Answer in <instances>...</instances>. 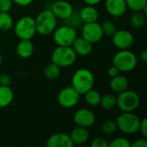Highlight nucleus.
<instances>
[{
	"mask_svg": "<svg viewBox=\"0 0 147 147\" xmlns=\"http://www.w3.org/2000/svg\"><path fill=\"white\" fill-rule=\"evenodd\" d=\"M94 84V74L87 68L78 69L71 77V86L80 94V96H84L88 90L92 89Z\"/></svg>",
	"mask_w": 147,
	"mask_h": 147,
	"instance_id": "obj_1",
	"label": "nucleus"
},
{
	"mask_svg": "<svg viewBox=\"0 0 147 147\" xmlns=\"http://www.w3.org/2000/svg\"><path fill=\"white\" fill-rule=\"evenodd\" d=\"M36 33L40 35H49L57 27L58 19L50 9L40 11L34 18Z\"/></svg>",
	"mask_w": 147,
	"mask_h": 147,
	"instance_id": "obj_2",
	"label": "nucleus"
},
{
	"mask_svg": "<svg viewBox=\"0 0 147 147\" xmlns=\"http://www.w3.org/2000/svg\"><path fill=\"white\" fill-rule=\"evenodd\" d=\"M138 64V58L129 49L120 50L113 57L112 65L116 66L121 72L134 71Z\"/></svg>",
	"mask_w": 147,
	"mask_h": 147,
	"instance_id": "obj_3",
	"label": "nucleus"
},
{
	"mask_svg": "<svg viewBox=\"0 0 147 147\" xmlns=\"http://www.w3.org/2000/svg\"><path fill=\"white\" fill-rule=\"evenodd\" d=\"M115 121L118 129L125 134L132 135L139 132L140 118L134 112H122L117 116Z\"/></svg>",
	"mask_w": 147,
	"mask_h": 147,
	"instance_id": "obj_4",
	"label": "nucleus"
},
{
	"mask_svg": "<svg viewBox=\"0 0 147 147\" xmlns=\"http://www.w3.org/2000/svg\"><path fill=\"white\" fill-rule=\"evenodd\" d=\"M77 56L71 47L57 46L51 54V59L60 68H65L71 66L76 62Z\"/></svg>",
	"mask_w": 147,
	"mask_h": 147,
	"instance_id": "obj_5",
	"label": "nucleus"
},
{
	"mask_svg": "<svg viewBox=\"0 0 147 147\" xmlns=\"http://www.w3.org/2000/svg\"><path fill=\"white\" fill-rule=\"evenodd\" d=\"M140 98L137 92L126 90L116 96V106L122 112H134L140 106Z\"/></svg>",
	"mask_w": 147,
	"mask_h": 147,
	"instance_id": "obj_6",
	"label": "nucleus"
},
{
	"mask_svg": "<svg viewBox=\"0 0 147 147\" xmlns=\"http://www.w3.org/2000/svg\"><path fill=\"white\" fill-rule=\"evenodd\" d=\"M14 31L20 40H31L36 34L34 18L29 16H22L15 23Z\"/></svg>",
	"mask_w": 147,
	"mask_h": 147,
	"instance_id": "obj_7",
	"label": "nucleus"
},
{
	"mask_svg": "<svg viewBox=\"0 0 147 147\" xmlns=\"http://www.w3.org/2000/svg\"><path fill=\"white\" fill-rule=\"evenodd\" d=\"M52 34L53 41L57 46L71 47L73 41L78 37L76 28L67 24L56 27Z\"/></svg>",
	"mask_w": 147,
	"mask_h": 147,
	"instance_id": "obj_8",
	"label": "nucleus"
},
{
	"mask_svg": "<svg viewBox=\"0 0 147 147\" xmlns=\"http://www.w3.org/2000/svg\"><path fill=\"white\" fill-rule=\"evenodd\" d=\"M80 101V94L71 85L61 89L57 95V102L64 109L74 108Z\"/></svg>",
	"mask_w": 147,
	"mask_h": 147,
	"instance_id": "obj_9",
	"label": "nucleus"
},
{
	"mask_svg": "<svg viewBox=\"0 0 147 147\" xmlns=\"http://www.w3.org/2000/svg\"><path fill=\"white\" fill-rule=\"evenodd\" d=\"M81 34L83 38L90 41L91 44L99 42L103 37L101 24H99L97 22L84 23L82 27Z\"/></svg>",
	"mask_w": 147,
	"mask_h": 147,
	"instance_id": "obj_10",
	"label": "nucleus"
},
{
	"mask_svg": "<svg viewBox=\"0 0 147 147\" xmlns=\"http://www.w3.org/2000/svg\"><path fill=\"white\" fill-rule=\"evenodd\" d=\"M111 37L114 46L119 50L129 49L134 44V34L130 31L126 29H117Z\"/></svg>",
	"mask_w": 147,
	"mask_h": 147,
	"instance_id": "obj_11",
	"label": "nucleus"
},
{
	"mask_svg": "<svg viewBox=\"0 0 147 147\" xmlns=\"http://www.w3.org/2000/svg\"><path fill=\"white\" fill-rule=\"evenodd\" d=\"M96 115L89 109H78L74 115L73 121L78 127H82L84 128H90L96 123Z\"/></svg>",
	"mask_w": 147,
	"mask_h": 147,
	"instance_id": "obj_12",
	"label": "nucleus"
},
{
	"mask_svg": "<svg viewBox=\"0 0 147 147\" xmlns=\"http://www.w3.org/2000/svg\"><path fill=\"white\" fill-rule=\"evenodd\" d=\"M50 9L57 19L61 20H66L74 12L73 6L66 0H58L54 2Z\"/></svg>",
	"mask_w": 147,
	"mask_h": 147,
	"instance_id": "obj_13",
	"label": "nucleus"
},
{
	"mask_svg": "<svg viewBox=\"0 0 147 147\" xmlns=\"http://www.w3.org/2000/svg\"><path fill=\"white\" fill-rule=\"evenodd\" d=\"M47 147H73V143L68 134L56 133L49 136L47 140Z\"/></svg>",
	"mask_w": 147,
	"mask_h": 147,
	"instance_id": "obj_14",
	"label": "nucleus"
},
{
	"mask_svg": "<svg viewBox=\"0 0 147 147\" xmlns=\"http://www.w3.org/2000/svg\"><path fill=\"white\" fill-rule=\"evenodd\" d=\"M106 11L114 17H121L127 11L125 0H105Z\"/></svg>",
	"mask_w": 147,
	"mask_h": 147,
	"instance_id": "obj_15",
	"label": "nucleus"
},
{
	"mask_svg": "<svg viewBox=\"0 0 147 147\" xmlns=\"http://www.w3.org/2000/svg\"><path fill=\"white\" fill-rule=\"evenodd\" d=\"M72 49L78 56H88L92 53L93 50V44L90 41L83 38L82 36L77 37L71 45Z\"/></svg>",
	"mask_w": 147,
	"mask_h": 147,
	"instance_id": "obj_16",
	"label": "nucleus"
},
{
	"mask_svg": "<svg viewBox=\"0 0 147 147\" xmlns=\"http://www.w3.org/2000/svg\"><path fill=\"white\" fill-rule=\"evenodd\" d=\"M69 135L71 139L73 146H83L86 144L90 139V133L88 128L78 126L71 130Z\"/></svg>",
	"mask_w": 147,
	"mask_h": 147,
	"instance_id": "obj_17",
	"label": "nucleus"
},
{
	"mask_svg": "<svg viewBox=\"0 0 147 147\" xmlns=\"http://www.w3.org/2000/svg\"><path fill=\"white\" fill-rule=\"evenodd\" d=\"M78 15H79V17L83 23L97 22V20L99 18V12H98L97 9L92 5L85 4V6L80 9Z\"/></svg>",
	"mask_w": 147,
	"mask_h": 147,
	"instance_id": "obj_18",
	"label": "nucleus"
},
{
	"mask_svg": "<svg viewBox=\"0 0 147 147\" xmlns=\"http://www.w3.org/2000/svg\"><path fill=\"white\" fill-rule=\"evenodd\" d=\"M34 51V47L31 40H20L16 47V54L22 59L30 58Z\"/></svg>",
	"mask_w": 147,
	"mask_h": 147,
	"instance_id": "obj_19",
	"label": "nucleus"
},
{
	"mask_svg": "<svg viewBox=\"0 0 147 147\" xmlns=\"http://www.w3.org/2000/svg\"><path fill=\"white\" fill-rule=\"evenodd\" d=\"M128 86H129V81L127 78L121 74H119L116 77L112 78L109 82L110 90L117 94L127 90Z\"/></svg>",
	"mask_w": 147,
	"mask_h": 147,
	"instance_id": "obj_20",
	"label": "nucleus"
},
{
	"mask_svg": "<svg viewBox=\"0 0 147 147\" xmlns=\"http://www.w3.org/2000/svg\"><path fill=\"white\" fill-rule=\"evenodd\" d=\"M14 99V92L9 86L0 85V109L6 108L11 104Z\"/></svg>",
	"mask_w": 147,
	"mask_h": 147,
	"instance_id": "obj_21",
	"label": "nucleus"
},
{
	"mask_svg": "<svg viewBox=\"0 0 147 147\" xmlns=\"http://www.w3.org/2000/svg\"><path fill=\"white\" fill-rule=\"evenodd\" d=\"M146 23V15L142 11H134L130 16V24L135 28H141Z\"/></svg>",
	"mask_w": 147,
	"mask_h": 147,
	"instance_id": "obj_22",
	"label": "nucleus"
},
{
	"mask_svg": "<svg viewBox=\"0 0 147 147\" xmlns=\"http://www.w3.org/2000/svg\"><path fill=\"white\" fill-rule=\"evenodd\" d=\"M104 110H111L116 107V96L112 93H108L101 96L99 104Z\"/></svg>",
	"mask_w": 147,
	"mask_h": 147,
	"instance_id": "obj_23",
	"label": "nucleus"
},
{
	"mask_svg": "<svg viewBox=\"0 0 147 147\" xmlns=\"http://www.w3.org/2000/svg\"><path fill=\"white\" fill-rule=\"evenodd\" d=\"M60 73L61 68L53 62L48 64L44 70V74L46 78L49 80H56L60 76Z\"/></svg>",
	"mask_w": 147,
	"mask_h": 147,
	"instance_id": "obj_24",
	"label": "nucleus"
},
{
	"mask_svg": "<svg viewBox=\"0 0 147 147\" xmlns=\"http://www.w3.org/2000/svg\"><path fill=\"white\" fill-rule=\"evenodd\" d=\"M84 98H85V102L88 105L91 106V107H96L100 104V101H101V95L100 93L94 90L93 88L90 89V90H88L84 95Z\"/></svg>",
	"mask_w": 147,
	"mask_h": 147,
	"instance_id": "obj_25",
	"label": "nucleus"
},
{
	"mask_svg": "<svg viewBox=\"0 0 147 147\" xmlns=\"http://www.w3.org/2000/svg\"><path fill=\"white\" fill-rule=\"evenodd\" d=\"M14 26V20L9 12L0 11V30L8 31Z\"/></svg>",
	"mask_w": 147,
	"mask_h": 147,
	"instance_id": "obj_26",
	"label": "nucleus"
},
{
	"mask_svg": "<svg viewBox=\"0 0 147 147\" xmlns=\"http://www.w3.org/2000/svg\"><path fill=\"white\" fill-rule=\"evenodd\" d=\"M101 130H102V133L105 135H108V136L113 135L118 130L116 121L113 120L105 121L101 127Z\"/></svg>",
	"mask_w": 147,
	"mask_h": 147,
	"instance_id": "obj_27",
	"label": "nucleus"
},
{
	"mask_svg": "<svg viewBox=\"0 0 147 147\" xmlns=\"http://www.w3.org/2000/svg\"><path fill=\"white\" fill-rule=\"evenodd\" d=\"M127 9L134 11H142L147 7V0H125Z\"/></svg>",
	"mask_w": 147,
	"mask_h": 147,
	"instance_id": "obj_28",
	"label": "nucleus"
},
{
	"mask_svg": "<svg viewBox=\"0 0 147 147\" xmlns=\"http://www.w3.org/2000/svg\"><path fill=\"white\" fill-rule=\"evenodd\" d=\"M101 28H102L103 35L109 36V37H111L116 32V30H117L116 25L112 21H109V20L104 21L101 24Z\"/></svg>",
	"mask_w": 147,
	"mask_h": 147,
	"instance_id": "obj_29",
	"label": "nucleus"
},
{
	"mask_svg": "<svg viewBox=\"0 0 147 147\" xmlns=\"http://www.w3.org/2000/svg\"><path fill=\"white\" fill-rule=\"evenodd\" d=\"M109 147H131V142L125 137H118L109 142Z\"/></svg>",
	"mask_w": 147,
	"mask_h": 147,
	"instance_id": "obj_30",
	"label": "nucleus"
},
{
	"mask_svg": "<svg viewBox=\"0 0 147 147\" xmlns=\"http://www.w3.org/2000/svg\"><path fill=\"white\" fill-rule=\"evenodd\" d=\"M65 21H67L69 23H66L67 25H70L73 28H76L77 26H80L81 23H82V21L79 17V15L78 14H76L75 12H73L71 14V16L70 17H68L66 20Z\"/></svg>",
	"mask_w": 147,
	"mask_h": 147,
	"instance_id": "obj_31",
	"label": "nucleus"
},
{
	"mask_svg": "<svg viewBox=\"0 0 147 147\" xmlns=\"http://www.w3.org/2000/svg\"><path fill=\"white\" fill-rule=\"evenodd\" d=\"M91 147H109V141L102 137H97L94 139L91 143H90Z\"/></svg>",
	"mask_w": 147,
	"mask_h": 147,
	"instance_id": "obj_32",
	"label": "nucleus"
},
{
	"mask_svg": "<svg viewBox=\"0 0 147 147\" xmlns=\"http://www.w3.org/2000/svg\"><path fill=\"white\" fill-rule=\"evenodd\" d=\"M13 5L12 0H0V11L9 12Z\"/></svg>",
	"mask_w": 147,
	"mask_h": 147,
	"instance_id": "obj_33",
	"label": "nucleus"
},
{
	"mask_svg": "<svg viewBox=\"0 0 147 147\" xmlns=\"http://www.w3.org/2000/svg\"><path fill=\"white\" fill-rule=\"evenodd\" d=\"M139 132L140 133L142 137L147 138V118H146V117L143 118L142 120H140Z\"/></svg>",
	"mask_w": 147,
	"mask_h": 147,
	"instance_id": "obj_34",
	"label": "nucleus"
},
{
	"mask_svg": "<svg viewBox=\"0 0 147 147\" xmlns=\"http://www.w3.org/2000/svg\"><path fill=\"white\" fill-rule=\"evenodd\" d=\"M11 84V77L7 73H3L0 75V85L9 86Z\"/></svg>",
	"mask_w": 147,
	"mask_h": 147,
	"instance_id": "obj_35",
	"label": "nucleus"
},
{
	"mask_svg": "<svg viewBox=\"0 0 147 147\" xmlns=\"http://www.w3.org/2000/svg\"><path fill=\"white\" fill-rule=\"evenodd\" d=\"M131 147H147V138H139L131 143Z\"/></svg>",
	"mask_w": 147,
	"mask_h": 147,
	"instance_id": "obj_36",
	"label": "nucleus"
},
{
	"mask_svg": "<svg viewBox=\"0 0 147 147\" xmlns=\"http://www.w3.org/2000/svg\"><path fill=\"white\" fill-rule=\"evenodd\" d=\"M121 73V71H119V69L116 67V66H115L114 65H112L109 68V70H108V74H109V78H114V77H116L117 75H119Z\"/></svg>",
	"mask_w": 147,
	"mask_h": 147,
	"instance_id": "obj_37",
	"label": "nucleus"
},
{
	"mask_svg": "<svg viewBox=\"0 0 147 147\" xmlns=\"http://www.w3.org/2000/svg\"><path fill=\"white\" fill-rule=\"evenodd\" d=\"M12 1H13V3H15L20 7L28 6L34 2V0H12Z\"/></svg>",
	"mask_w": 147,
	"mask_h": 147,
	"instance_id": "obj_38",
	"label": "nucleus"
},
{
	"mask_svg": "<svg viewBox=\"0 0 147 147\" xmlns=\"http://www.w3.org/2000/svg\"><path fill=\"white\" fill-rule=\"evenodd\" d=\"M102 0H83V2L86 4V5H92V6H96L97 4H99Z\"/></svg>",
	"mask_w": 147,
	"mask_h": 147,
	"instance_id": "obj_39",
	"label": "nucleus"
},
{
	"mask_svg": "<svg viewBox=\"0 0 147 147\" xmlns=\"http://www.w3.org/2000/svg\"><path fill=\"white\" fill-rule=\"evenodd\" d=\"M140 59H141L144 63L147 62V50L146 48H144V49L140 52Z\"/></svg>",
	"mask_w": 147,
	"mask_h": 147,
	"instance_id": "obj_40",
	"label": "nucleus"
},
{
	"mask_svg": "<svg viewBox=\"0 0 147 147\" xmlns=\"http://www.w3.org/2000/svg\"><path fill=\"white\" fill-rule=\"evenodd\" d=\"M2 61H3V57H2V54H1V53H0V65H1V64H2Z\"/></svg>",
	"mask_w": 147,
	"mask_h": 147,
	"instance_id": "obj_41",
	"label": "nucleus"
}]
</instances>
